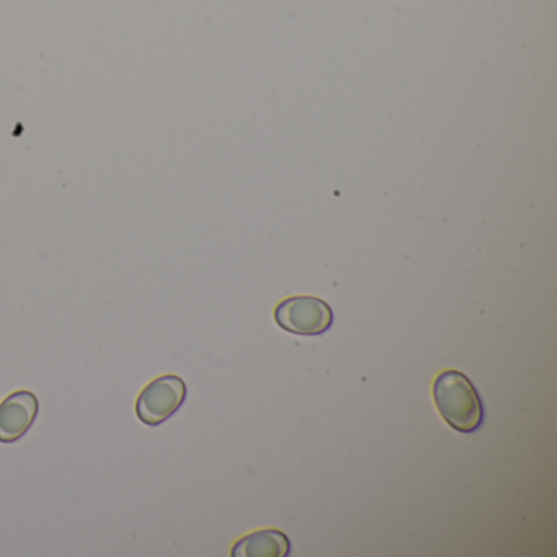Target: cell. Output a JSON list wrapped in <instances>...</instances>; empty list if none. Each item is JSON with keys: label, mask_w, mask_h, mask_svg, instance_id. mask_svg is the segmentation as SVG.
I'll return each instance as SVG.
<instances>
[{"label": "cell", "mask_w": 557, "mask_h": 557, "mask_svg": "<svg viewBox=\"0 0 557 557\" xmlns=\"http://www.w3.org/2000/svg\"><path fill=\"white\" fill-rule=\"evenodd\" d=\"M292 543L288 536L278 530H262L247 534L234 544V557H288Z\"/></svg>", "instance_id": "obj_5"}, {"label": "cell", "mask_w": 557, "mask_h": 557, "mask_svg": "<svg viewBox=\"0 0 557 557\" xmlns=\"http://www.w3.org/2000/svg\"><path fill=\"white\" fill-rule=\"evenodd\" d=\"M187 399V384L181 376L164 374L156 377L139 394L136 416L145 425L158 426L178 412Z\"/></svg>", "instance_id": "obj_2"}, {"label": "cell", "mask_w": 557, "mask_h": 557, "mask_svg": "<svg viewBox=\"0 0 557 557\" xmlns=\"http://www.w3.org/2000/svg\"><path fill=\"white\" fill-rule=\"evenodd\" d=\"M275 321L283 331L292 334L321 335L334 324V311L322 299L296 296L276 306Z\"/></svg>", "instance_id": "obj_3"}, {"label": "cell", "mask_w": 557, "mask_h": 557, "mask_svg": "<svg viewBox=\"0 0 557 557\" xmlns=\"http://www.w3.org/2000/svg\"><path fill=\"white\" fill-rule=\"evenodd\" d=\"M40 412V400L28 389L17 391L0 403V443L12 445L27 435Z\"/></svg>", "instance_id": "obj_4"}, {"label": "cell", "mask_w": 557, "mask_h": 557, "mask_svg": "<svg viewBox=\"0 0 557 557\" xmlns=\"http://www.w3.org/2000/svg\"><path fill=\"white\" fill-rule=\"evenodd\" d=\"M436 409L456 432L474 433L484 423V406L472 381L461 371H443L433 384Z\"/></svg>", "instance_id": "obj_1"}]
</instances>
